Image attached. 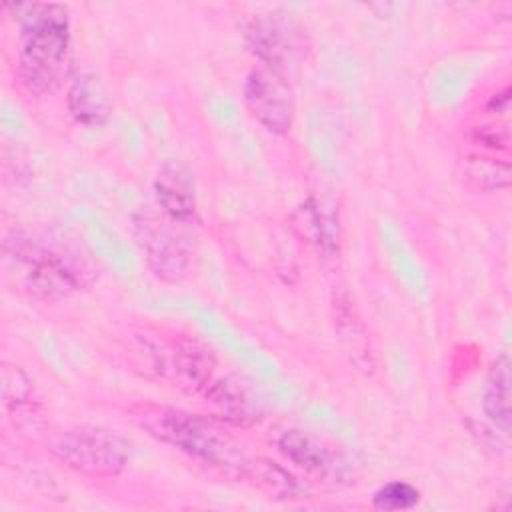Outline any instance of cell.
<instances>
[{
  "mask_svg": "<svg viewBox=\"0 0 512 512\" xmlns=\"http://www.w3.org/2000/svg\"><path fill=\"white\" fill-rule=\"evenodd\" d=\"M512 376H510V360L506 356H500L486 378L484 394H482V410L486 418L500 428L504 434L510 430V416H512Z\"/></svg>",
  "mask_w": 512,
  "mask_h": 512,
  "instance_id": "cell-12",
  "label": "cell"
},
{
  "mask_svg": "<svg viewBox=\"0 0 512 512\" xmlns=\"http://www.w3.org/2000/svg\"><path fill=\"white\" fill-rule=\"evenodd\" d=\"M14 258L16 266L22 268L24 286L44 300L64 298L94 280L90 260L70 244L18 238Z\"/></svg>",
  "mask_w": 512,
  "mask_h": 512,
  "instance_id": "cell-3",
  "label": "cell"
},
{
  "mask_svg": "<svg viewBox=\"0 0 512 512\" xmlns=\"http://www.w3.org/2000/svg\"><path fill=\"white\" fill-rule=\"evenodd\" d=\"M32 390H34L32 380L18 366L4 364V368H2V398H4L6 406L26 404L32 396Z\"/></svg>",
  "mask_w": 512,
  "mask_h": 512,
  "instance_id": "cell-17",
  "label": "cell"
},
{
  "mask_svg": "<svg viewBox=\"0 0 512 512\" xmlns=\"http://www.w3.org/2000/svg\"><path fill=\"white\" fill-rule=\"evenodd\" d=\"M276 450L296 468L306 472L308 476H314L318 480H340L344 476V462L338 454L330 450V446L322 444L314 436L296 430L286 428L274 438Z\"/></svg>",
  "mask_w": 512,
  "mask_h": 512,
  "instance_id": "cell-8",
  "label": "cell"
},
{
  "mask_svg": "<svg viewBox=\"0 0 512 512\" xmlns=\"http://www.w3.org/2000/svg\"><path fill=\"white\" fill-rule=\"evenodd\" d=\"M242 476L254 480L262 490L276 498H296L302 492V486L288 470L266 458H248Z\"/></svg>",
  "mask_w": 512,
  "mask_h": 512,
  "instance_id": "cell-14",
  "label": "cell"
},
{
  "mask_svg": "<svg viewBox=\"0 0 512 512\" xmlns=\"http://www.w3.org/2000/svg\"><path fill=\"white\" fill-rule=\"evenodd\" d=\"M22 42L18 72L24 86L38 94L56 92L70 68V22L60 4H18Z\"/></svg>",
  "mask_w": 512,
  "mask_h": 512,
  "instance_id": "cell-1",
  "label": "cell"
},
{
  "mask_svg": "<svg viewBox=\"0 0 512 512\" xmlns=\"http://www.w3.org/2000/svg\"><path fill=\"white\" fill-rule=\"evenodd\" d=\"M136 236L150 272L164 282H178L188 274L190 252L182 238L162 220L142 216Z\"/></svg>",
  "mask_w": 512,
  "mask_h": 512,
  "instance_id": "cell-7",
  "label": "cell"
},
{
  "mask_svg": "<svg viewBox=\"0 0 512 512\" xmlns=\"http://www.w3.org/2000/svg\"><path fill=\"white\" fill-rule=\"evenodd\" d=\"M66 104L70 116L82 126H102L112 112L110 94L94 74H80L70 82Z\"/></svg>",
  "mask_w": 512,
  "mask_h": 512,
  "instance_id": "cell-10",
  "label": "cell"
},
{
  "mask_svg": "<svg viewBox=\"0 0 512 512\" xmlns=\"http://www.w3.org/2000/svg\"><path fill=\"white\" fill-rule=\"evenodd\" d=\"M154 196L160 210L172 224L190 226L192 222H196L198 210L192 184L178 170L166 168L158 174L154 182Z\"/></svg>",
  "mask_w": 512,
  "mask_h": 512,
  "instance_id": "cell-11",
  "label": "cell"
},
{
  "mask_svg": "<svg viewBox=\"0 0 512 512\" xmlns=\"http://www.w3.org/2000/svg\"><path fill=\"white\" fill-rule=\"evenodd\" d=\"M462 176L478 192L506 190L510 186V162L486 154H468L462 158Z\"/></svg>",
  "mask_w": 512,
  "mask_h": 512,
  "instance_id": "cell-13",
  "label": "cell"
},
{
  "mask_svg": "<svg viewBox=\"0 0 512 512\" xmlns=\"http://www.w3.org/2000/svg\"><path fill=\"white\" fill-rule=\"evenodd\" d=\"M294 228L300 232V236L314 244L318 250H326L332 244V234L328 232V218L322 212V206H318L314 200H308L302 204L294 216Z\"/></svg>",
  "mask_w": 512,
  "mask_h": 512,
  "instance_id": "cell-15",
  "label": "cell"
},
{
  "mask_svg": "<svg viewBox=\"0 0 512 512\" xmlns=\"http://www.w3.org/2000/svg\"><path fill=\"white\" fill-rule=\"evenodd\" d=\"M138 356L146 370L190 392H204L214 380V356L188 336L138 334Z\"/></svg>",
  "mask_w": 512,
  "mask_h": 512,
  "instance_id": "cell-5",
  "label": "cell"
},
{
  "mask_svg": "<svg viewBox=\"0 0 512 512\" xmlns=\"http://www.w3.org/2000/svg\"><path fill=\"white\" fill-rule=\"evenodd\" d=\"M510 108V88H502L500 92L492 94L488 104H486V110L488 112H494V114H506Z\"/></svg>",
  "mask_w": 512,
  "mask_h": 512,
  "instance_id": "cell-19",
  "label": "cell"
},
{
  "mask_svg": "<svg viewBox=\"0 0 512 512\" xmlns=\"http://www.w3.org/2000/svg\"><path fill=\"white\" fill-rule=\"evenodd\" d=\"M244 104L250 116L268 132L284 136L294 124V96L282 72L254 68L244 82Z\"/></svg>",
  "mask_w": 512,
  "mask_h": 512,
  "instance_id": "cell-6",
  "label": "cell"
},
{
  "mask_svg": "<svg viewBox=\"0 0 512 512\" xmlns=\"http://www.w3.org/2000/svg\"><path fill=\"white\" fill-rule=\"evenodd\" d=\"M46 448L66 468L92 478L118 476L130 458V446L122 436L96 426L58 430L48 436Z\"/></svg>",
  "mask_w": 512,
  "mask_h": 512,
  "instance_id": "cell-4",
  "label": "cell"
},
{
  "mask_svg": "<svg viewBox=\"0 0 512 512\" xmlns=\"http://www.w3.org/2000/svg\"><path fill=\"white\" fill-rule=\"evenodd\" d=\"M246 40L250 50L262 60V66L276 72H282L296 52L294 34L288 24L276 18H256L246 30Z\"/></svg>",
  "mask_w": 512,
  "mask_h": 512,
  "instance_id": "cell-9",
  "label": "cell"
},
{
  "mask_svg": "<svg viewBox=\"0 0 512 512\" xmlns=\"http://www.w3.org/2000/svg\"><path fill=\"white\" fill-rule=\"evenodd\" d=\"M472 140L488 150L506 152L510 148V128L506 122L478 124L472 128Z\"/></svg>",
  "mask_w": 512,
  "mask_h": 512,
  "instance_id": "cell-18",
  "label": "cell"
},
{
  "mask_svg": "<svg viewBox=\"0 0 512 512\" xmlns=\"http://www.w3.org/2000/svg\"><path fill=\"white\" fill-rule=\"evenodd\" d=\"M420 500V492L402 480H394L388 482L384 486H380L374 496H372V506L376 510H384V512H396V510H410L418 504Z\"/></svg>",
  "mask_w": 512,
  "mask_h": 512,
  "instance_id": "cell-16",
  "label": "cell"
},
{
  "mask_svg": "<svg viewBox=\"0 0 512 512\" xmlns=\"http://www.w3.org/2000/svg\"><path fill=\"white\" fill-rule=\"evenodd\" d=\"M134 418L156 440L204 464L242 476L248 458L212 420L174 408H142Z\"/></svg>",
  "mask_w": 512,
  "mask_h": 512,
  "instance_id": "cell-2",
  "label": "cell"
}]
</instances>
